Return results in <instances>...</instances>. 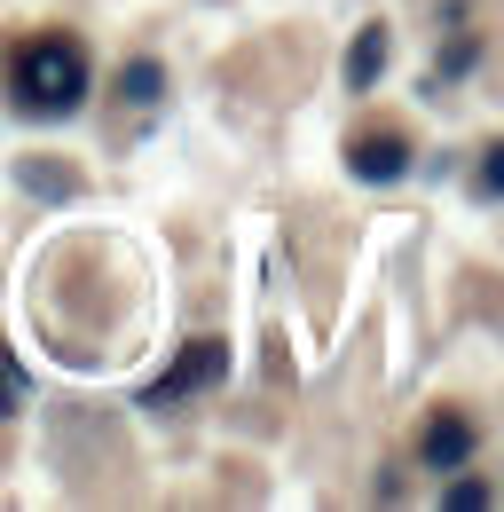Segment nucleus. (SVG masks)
<instances>
[{"label":"nucleus","mask_w":504,"mask_h":512,"mask_svg":"<svg viewBox=\"0 0 504 512\" xmlns=\"http://www.w3.org/2000/svg\"><path fill=\"white\" fill-rule=\"evenodd\" d=\"M87 48L79 40H63V32H40V40H24L16 56H8V103L24 111V119H63V111H79L87 103Z\"/></svg>","instance_id":"1"},{"label":"nucleus","mask_w":504,"mask_h":512,"mask_svg":"<svg viewBox=\"0 0 504 512\" xmlns=\"http://www.w3.org/2000/svg\"><path fill=\"white\" fill-rule=\"evenodd\" d=\"M221 371H229V347H221V339H197V347H189V355L150 386L142 402H150V410H166V402H182V394H197V386H213Z\"/></svg>","instance_id":"2"},{"label":"nucleus","mask_w":504,"mask_h":512,"mask_svg":"<svg viewBox=\"0 0 504 512\" xmlns=\"http://www.w3.org/2000/svg\"><path fill=\"white\" fill-rule=\"evenodd\" d=\"M347 166H355V182H402V166H410V142L402 134H355L347 142Z\"/></svg>","instance_id":"3"},{"label":"nucleus","mask_w":504,"mask_h":512,"mask_svg":"<svg viewBox=\"0 0 504 512\" xmlns=\"http://www.w3.org/2000/svg\"><path fill=\"white\" fill-rule=\"evenodd\" d=\"M465 457H473V426H465V418H434V426H426V465H434V473H457Z\"/></svg>","instance_id":"4"},{"label":"nucleus","mask_w":504,"mask_h":512,"mask_svg":"<svg viewBox=\"0 0 504 512\" xmlns=\"http://www.w3.org/2000/svg\"><path fill=\"white\" fill-rule=\"evenodd\" d=\"M378 71H386V24H363V32H355V48H347V87L363 95Z\"/></svg>","instance_id":"5"},{"label":"nucleus","mask_w":504,"mask_h":512,"mask_svg":"<svg viewBox=\"0 0 504 512\" xmlns=\"http://www.w3.org/2000/svg\"><path fill=\"white\" fill-rule=\"evenodd\" d=\"M119 95H126V103H158V95H166V71L150 64V56H142V64H126L119 71Z\"/></svg>","instance_id":"6"},{"label":"nucleus","mask_w":504,"mask_h":512,"mask_svg":"<svg viewBox=\"0 0 504 512\" xmlns=\"http://www.w3.org/2000/svg\"><path fill=\"white\" fill-rule=\"evenodd\" d=\"M16 174H24V182H32V190H40V197H71V190H79L71 174H56V166H40V158H24Z\"/></svg>","instance_id":"7"},{"label":"nucleus","mask_w":504,"mask_h":512,"mask_svg":"<svg viewBox=\"0 0 504 512\" xmlns=\"http://www.w3.org/2000/svg\"><path fill=\"white\" fill-rule=\"evenodd\" d=\"M16 402H24V371H16V363H8V355H0V418H8V410H16Z\"/></svg>","instance_id":"8"},{"label":"nucleus","mask_w":504,"mask_h":512,"mask_svg":"<svg viewBox=\"0 0 504 512\" xmlns=\"http://www.w3.org/2000/svg\"><path fill=\"white\" fill-rule=\"evenodd\" d=\"M449 505H457V512H481V505H489V481H457Z\"/></svg>","instance_id":"9"}]
</instances>
